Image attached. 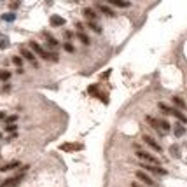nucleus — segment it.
Here are the masks:
<instances>
[{"label": "nucleus", "mask_w": 187, "mask_h": 187, "mask_svg": "<svg viewBox=\"0 0 187 187\" xmlns=\"http://www.w3.org/2000/svg\"><path fill=\"white\" fill-rule=\"evenodd\" d=\"M30 49L33 52H37L39 56H40L42 60H51V61H58V52H47L44 47H42L39 42H35V40H30Z\"/></svg>", "instance_id": "1"}, {"label": "nucleus", "mask_w": 187, "mask_h": 187, "mask_svg": "<svg viewBox=\"0 0 187 187\" xmlns=\"http://www.w3.org/2000/svg\"><path fill=\"white\" fill-rule=\"evenodd\" d=\"M136 157H138L140 161H144L145 165H154V166H159V159H157L156 156H152V154H149V152L138 150V152H136Z\"/></svg>", "instance_id": "2"}, {"label": "nucleus", "mask_w": 187, "mask_h": 187, "mask_svg": "<svg viewBox=\"0 0 187 187\" xmlns=\"http://www.w3.org/2000/svg\"><path fill=\"white\" fill-rule=\"evenodd\" d=\"M23 173H19V175H16V177H10V178H7V180H4L2 184H0V187H14V186H18L21 180H23Z\"/></svg>", "instance_id": "3"}, {"label": "nucleus", "mask_w": 187, "mask_h": 187, "mask_svg": "<svg viewBox=\"0 0 187 187\" xmlns=\"http://www.w3.org/2000/svg\"><path fill=\"white\" fill-rule=\"evenodd\" d=\"M142 168H145L147 171H150V173H156V175H166V170L161 166H154V165H142Z\"/></svg>", "instance_id": "4"}, {"label": "nucleus", "mask_w": 187, "mask_h": 187, "mask_svg": "<svg viewBox=\"0 0 187 187\" xmlns=\"http://www.w3.org/2000/svg\"><path fill=\"white\" fill-rule=\"evenodd\" d=\"M82 14H84V18L89 21V23H96V18H98V14L94 12V9H91V7H84Z\"/></svg>", "instance_id": "5"}, {"label": "nucleus", "mask_w": 187, "mask_h": 187, "mask_svg": "<svg viewBox=\"0 0 187 187\" xmlns=\"http://www.w3.org/2000/svg\"><path fill=\"white\" fill-rule=\"evenodd\" d=\"M136 178H138V180H142V182H144V184H147V186H156V182L149 177L145 171H140V170H138V171H136Z\"/></svg>", "instance_id": "6"}, {"label": "nucleus", "mask_w": 187, "mask_h": 187, "mask_svg": "<svg viewBox=\"0 0 187 187\" xmlns=\"http://www.w3.org/2000/svg\"><path fill=\"white\" fill-rule=\"evenodd\" d=\"M144 142H145V144H147V145H149V147H152V149H154L156 152H161V150H163V149H161V145L157 144V142H156V140H154V138H152V136L145 135V136H144Z\"/></svg>", "instance_id": "7"}, {"label": "nucleus", "mask_w": 187, "mask_h": 187, "mask_svg": "<svg viewBox=\"0 0 187 187\" xmlns=\"http://www.w3.org/2000/svg\"><path fill=\"white\" fill-rule=\"evenodd\" d=\"M170 128H171V124L168 123L166 119H157V131L163 135V133H166V131H170Z\"/></svg>", "instance_id": "8"}, {"label": "nucleus", "mask_w": 187, "mask_h": 187, "mask_svg": "<svg viewBox=\"0 0 187 187\" xmlns=\"http://www.w3.org/2000/svg\"><path fill=\"white\" fill-rule=\"evenodd\" d=\"M19 52H21V56H23V58H26L28 61H31V63H33V67H37L35 56H33V52H31L30 49H26V47H21V49H19Z\"/></svg>", "instance_id": "9"}, {"label": "nucleus", "mask_w": 187, "mask_h": 187, "mask_svg": "<svg viewBox=\"0 0 187 187\" xmlns=\"http://www.w3.org/2000/svg\"><path fill=\"white\" fill-rule=\"evenodd\" d=\"M96 9L100 10V12H103L105 16H115V12H114V10L110 9L108 5H105V4H98V5H96Z\"/></svg>", "instance_id": "10"}, {"label": "nucleus", "mask_w": 187, "mask_h": 187, "mask_svg": "<svg viewBox=\"0 0 187 187\" xmlns=\"http://www.w3.org/2000/svg\"><path fill=\"white\" fill-rule=\"evenodd\" d=\"M49 23H51V26H63L65 25V19H63L61 16H51L49 18Z\"/></svg>", "instance_id": "11"}, {"label": "nucleus", "mask_w": 187, "mask_h": 187, "mask_svg": "<svg viewBox=\"0 0 187 187\" xmlns=\"http://www.w3.org/2000/svg\"><path fill=\"white\" fill-rule=\"evenodd\" d=\"M42 35H44V37L47 39V44H49L51 47H58V40H56V39L52 37V35H51V33H49V31H44Z\"/></svg>", "instance_id": "12"}, {"label": "nucleus", "mask_w": 187, "mask_h": 187, "mask_svg": "<svg viewBox=\"0 0 187 187\" xmlns=\"http://www.w3.org/2000/svg\"><path fill=\"white\" fill-rule=\"evenodd\" d=\"M173 133H175V136H182L184 133H186V126L182 124V123L175 124V128H173Z\"/></svg>", "instance_id": "13"}, {"label": "nucleus", "mask_w": 187, "mask_h": 187, "mask_svg": "<svg viewBox=\"0 0 187 187\" xmlns=\"http://www.w3.org/2000/svg\"><path fill=\"white\" fill-rule=\"evenodd\" d=\"M18 166H19V161H10V163H7V165H4V166L0 168V171H9V170L18 168Z\"/></svg>", "instance_id": "14"}, {"label": "nucleus", "mask_w": 187, "mask_h": 187, "mask_svg": "<svg viewBox=\"0 0 187 187\" xmlns=\"http://www.w3.org/2000/svg\"><path fill=\"white\" fill-rule=\"evenodd\" d=\"M173 115L177 117V119L180 121V123H182V124H186V123H187V117H186L184 114H182V112H180L178 108H173Z\"/></svg>", "instance_id": "15"}, {"label": "nucleus", "mask_w": 187, "mask_h": 187, "mask_svg": "<svg viewBox=\"0 0 187 187\" xmlns=\"http://www.w3.org/2000/svg\"><path fill=\"white\" fill-rule=\"evenodd\" d=\"M82 145L81 144H77V145H70V144H63L61 145V150H81Z\"/></svg>", "instance_id": "16"}, {"label": "nucleus", "mask_w": 187, "mask_h": 187, "mask_svg": "<svg viewBox=\"0 0 187 187\" xmlns=\"http://www.w3.org/2000/svg\"><path fill=\"white\" fill-rule=\"evenodd\" d=\"M108 4L115 7H129V2H123V0H108Z\"/></svg>", "instance_id": "17"}, {"label": "nucleus", "mask_w": 187, "mask_h": 187, "mask_svg": "<svg viewBox=\"0 0 187 187\" xmlns=\"http://www.w3.org/2000/svg\"><path fill=\"white\" fill-rule=\"evenodd\" d=\"M171 102L175 103V107H178V110L186 107V105H184V100H182V98H178V96H173V98H171Z\"/></svg>", "instance_id": "18"}, {"label": "nucleus", "mask_w": 187, "mask_h": 187, "mask_svg": "<svg viewBox=\"0 0 187 187\" xmlns=\"http://www.w3.org/2000/svg\"><path fill=\"white\" fill-rule=\"evenodd\" d=\"M77 37H79V40L82 42V44H86V46L89 44V37H88L86 33H82V31H77Z\"/></svg>", "instance_id": "19"}, {"label": "nucleus", "mask_w": 187, "mask_h": 187, "mask_svg": "<svg viewBox=\"0 0 187 187\" xmlns=\"http://www.w3.org/2000/svg\"><path fill=\"white\" fill-rule=\"evenodd\" d=\"M159 108H161L165 114H173V108H171V107H168L166 103H159Z\"/></svg>", "instance_id": "20"}, {"label": "nucleus", "mask_w": 187, "mask_h": 187, "mask_svg": "<svg viewBox=\"0 0 187 187\" xmlns=\"http://www.w3.org/2000/svg\"><path fill=\"white\" fill-rule=\"evenodd\" d=\"M145 119H147V123H149V124L152 126V128H156V129H157V119H154L152 115H147Z\"/></svg>", "instance_id": "21"}, {"label": "nucleus", "mask_w": 187, "mask_h": 187, "mask_svg": "<svg viewBox=\"0 0 187 187\" xmlns=\"http://www.w3.org/2000/svg\"><path fill=\"white\" fill-rule=\"evenodd\" d=\"M12 63H14L18 68H21V65H23V58H21V56H14V58H12Z\"/></svg>", "instance_id": "22"}, {"label": "nucleus", "mask_w": 187, "mask_h": 187, "mask_svg": "<svg viewBox=\"0 0 187 187\" xmlns=\"http://www.w3.org/2000/svg\"><path fill=\"white\" fill-rule=\"evenodd\" d=\"M88 25H89V28H91V30H94L96 33H100V31H102V26H100L98 23H88Z\"/></svg>", "instance_id": "23"}, {"label": "nucleus", "mask_w": 187, "mask_h": 187, "mask_svg": "<svg viewBox=\"0 0 187 187\" xmlns=\"http://www.w3.org/2000/svg\"><path fill=\"white\" fill-rule=\"evenodd\" d=\"M10 77V72H7V70H0V81H7Z\"/></svg>", "instance_id": "24"}, {"label": "nucleus", "mask_w": 187, "mask_h": 187, "mask_svg": "<svg viewBox=\"0 0 187 187\" xmlns=\"http://www.w3.org/2000/svg\"><path fill=\"white\" fill-rule=\"evenodd\" d=\"M88 93L89 94H98V86H96V84L89 86V88H88Z\"/></svg>", "instance_id": "25"}, {"label": "nucleus", "mask_w": 187, "mask_h": 187, "mask_svg": "<svg viewBox=\"0 0 187 187\" xmlns=\"http://www.w3.org/2000/svg\"><path fill=\"white\" fill-rule=\"evenodd\" d=\"M5 121H7V124H14V123L18 121V115H9Z\"/></svg>", "instance_id": "26"}, {"label": "nucleus", "mask_w": 187, "mask_h": 187, "mask_svg": "<svg viewBox=\"0 0 187 187\" xmlns=\"http://www.w3.org/2000/svg\"><path fill=\"white\" fill-rule=\"evenodd\" d=\"M65 51L67 52H73V46L70 42H65Z\"/></svg>", "instance_id": "27"}, {"label": "nucleus", "mask_w": 187, "mask_h": 187, "mask_svg": "<svg viewBox=\"0 0 187 187\" xmlns=\"http://www.w3.org/2000/svg\"><path fill=\"white\" fill-rule=\"evenodd\" d=\"M14 18H16L14 14H4V16H2V19H4V21H12Z\"/></svg>", "instance_id": "28"}, {"label": "nucleus", "mask_w": 187, "mask_h": 187, "mask_svg": "<svg viewBox=\"0 0 187 187\" xmlns=\"http://www.w3.org/2000/svg\"><path fill=\"white\" fill-rule=\"evenodd\" d=\"M5 131H9V133L14 131V133H16V124H7L5 126Z\"/></svg>", "instance_id": "29"}, {"label": "nucleus", "mask_w": 187, "mask_h": 187, "mask_svg": "<svg viewBox=\"0 0 187 187\" xmlns=\"http://www.w3.org/2000/svg\"><path fill=\"white\" fill-rule=\"evenodd\" d=\"M72 37H73V33H72V31L65 30V39H72Z\"/></svg>", "instance_id": "30"}, {"label": "nucleus", "mask_w": 187, "mask_h": 187, "mask_svg": "<svg viewBox=\"0 0 187 187\" xmlns=\"http://www.w3.org/2000/svg\"><path fill=\"white\" fill-rule=\"evenodd\" d=\"M18 7H19V4H18V2H12V4H10V9H18Z\"/></svg>", "instance_id": "31"}, {"label": "nucleus", "mask_w": 187, "mask_h": 187, "mask_svg": "<svg viewBox=\"0 0 187 187\" xmlns=\"http://www.w3.org/2000/svg\"><path fill=\"white\" fill-rule=\"evenodd\" d=\"M171 152H173V156H178V149H177V147H171Z\"/></svg>", "instance_id": "32"}, {"label": "nucleus", "mask_w": 187, "mask_h": 187, "mask_svg": "<svg viewBox=\"0 0 187 187\" xmlns=\"http://www.w3.org/2000/svg\"><path fill=\"white\" fill-rule=\"evenodd\" d=\"M2 119H5V112H0V121Z\"/></svg>", "instance_id": "33"}, {"label": "nucleus", "mask_w": 187, "mask_h": 187, "mask_svg": "<svg viewBox=\"0 0 187 187\" xmlns=\"http://www.w3.org/2000/svg\"><path fill=\"white\" fill-rule=\"evenodd\" d=\"M0 138H2V133H0Z\"/></svg>", "instance_id": "34"}]
</instances>
